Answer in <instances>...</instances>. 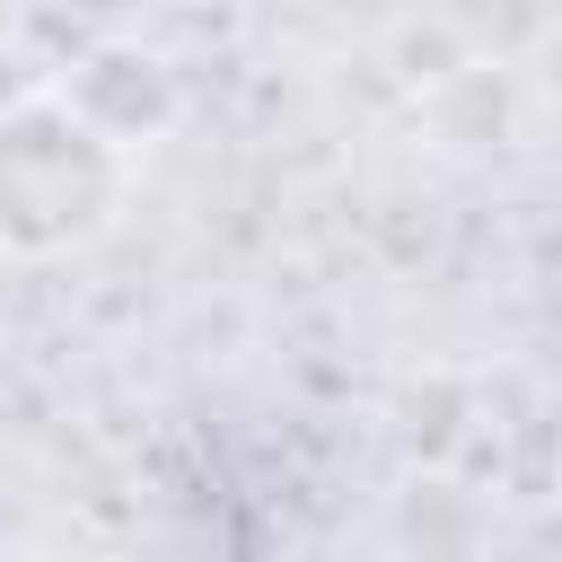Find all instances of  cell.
Returning a JSON list of instances; mask_svg holds the SVG:
<instances>
[{
	"label": "cell",
	"instance_id": "obj_1",
	"mask_svg": "<svg viewBox=\"0 0 562 562\" xmlns=\"http://www.w3.org/2000/svg\"><path fill=\"white\" fill-rule=\"evenodd\" d=\"M132 140L105 132L70 88H26L0 105V255H70L123 220Z\"/></svg>",
	"mask_w": 562,
	"mask_h": 562
}]
</instances>
